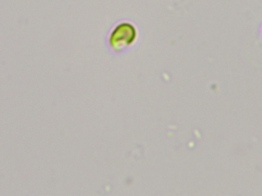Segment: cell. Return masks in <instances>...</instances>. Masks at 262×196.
<instances>
[{"mask_svg": "<svg viewBox=\"0 0 262 196\" xmlns=\"http://www.w3.org/2000/svg\"><path fill=\"white\" fill-rule=\"evenodd\" d=\"M137 24L128 18H121L114 23L107 31L105 46L109 52L115 55L127 53L135 46L139 38Z\"/></svg>", "mask_w": 262, "mask_h": 196, "instance_id": "obj_1", "label": "cell"}]
</instances>
